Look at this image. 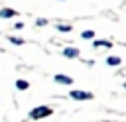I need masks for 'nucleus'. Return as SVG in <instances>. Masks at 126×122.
<instances>
[{
  "mask_svg": "<svg viewBox=\"0 0 126 122\" xmlns=\"http://www.w3.org/2000/svg\"><path fill=\"white\" fill-rule=\"evenodd\" d=\"M106 65H110V67H116V65H120V57H114V55L106 57Z\"/></svg>",
  "mask_w": 126,
  "mask_h": 122,
  "instance_id": "obj_6",
  "label": "nucleus"
},
{
  "mask_svg": "<svg viewBox=\"0 0 126 122\" xmlns=\"http://www.w3.org/2000/svg\"><path fill=\"white\" fill-rule=\"evenodd\" d=\"M12 16H16V10H12V8H2L0 10V18H12Z\"/></svg>",
  "mask_w": 126,
  "mask_h": 122,
  "instance_id": "obj_5",
  "label": "nucleus"
},
{
  "mask_svg": "<svg viewBox=\"0 0 126 122\" xmlns=\"http://www.w3.org/2000/svg\"><path fill=\"white\" fill-rule=\"evenodd\" d=\"M51 108L49 106H35L32 112H30V118H33V120H37V118H45V116H51Z\"/></svg>",
  "mask_w": 126,
  "mask_h": 122,
  "instance_id": "obj_1",
  "label": "nucleus"
},
{
  "mask_svg": "<svg viewBox=\"0 0 126 122\" xmlns=\"http://www.w3.org/2000/svg\"><path fill=\"white\" fill-rule=\"evenodd\" d=\"M10 41H12V43H16V45H22V43H24V39H22V37H14V35H10Z\"/></svg>",
  "mask_w": 126,
  "mask_h": 122,
  "instance_id": "obj_10",
  "label": "nucleus"
},
{
  "mask_svg": "<svg viewBox=\"0 0 126 122\" xmlns=\"http://www.w3.org/2000/svg\"><path fill=\"white\" fill-rule=\"evenodd\" d=\"M28 87H30L28 81H24V79H18V81H16V89H18V91H26Z\"/></svg>",
  "mask_w": 126,
  "mask_h": 122,
  "instance_id": "obj_7",
  "label": "nucleus"
},
{
  "mask_svg": "<svg viewBox=\"0 0 126 122\" xmlns=\"http://www.w3.org/2000/svg\"><path fill=\"white\" fill-rule=\"evenodd\" d=\"M55 81H57L59 85H73V79H71L69 75H63V73H57V75H55Z\"/></svg>",
  "mask_w": 126,
  "mask_h": 122,
  "instance_id": "obj_4",
  "label": "nucleus"
},
{
  "mask_svg": "<svg viewBox=\"0 0 126 122\" xmlns=\"http://www.w3.org/2000/svg\"><path fill=\"white\" fill-rule=\"evenodd\" d=\"M69 96H71L73 100H91V98H93V94L87 92V91H71Z\"/></svg>",
  "mask_w": 126,
  "mask_h": 122,
  "instance_id": "obj_2",
  "label": "nucleus"
},
{
  "mask_svg": "<svg viewBox=\"0 0 126 122\" xmlns=\"http://www.w3.org/2000/svg\"><path fill=\"white\" fill-rule=\"evenodd\" d=\"M47 24V20H43V18H37L35 20V26H45Z\"/></svg>",
  "mask_w": 126,
  "mask_h": 122,
  "instance_id": "obj_12",
  "label": "nucleus"
},
{
  "mask_svg": "<svg viewBox=\"0 0 126 122\" xmlns=\"http://www.w3.org/2000/svg\"><path fill=\"white\" fill-rule=\"evenodd\" d=\"M81 37H83V39H93V37H94V31H91V30H85V31L81 33Z\"/></svg>",
  "mask_w": 126,
  "mask_h": 122,
  "instance_id": "obj_9",
  "label": "nucleus"
},
{
  "mask_svg": "<svg viewBox=\"0 0 126 122\" xmlns=\"http://www.w3.org/2000/svg\"><path fill=\"white\" fill-rule=\"evenodd\" d=\"M57 30H59V31H71V26H65V24H59V26H57Z\"/></svg>",
  "mask_w": 126,
  "mask_h": 122,
  "instance_id": "obj_11",
  "label": "nucleus"
},
{
  "mask_svg": "<svg viewBox=\"0 0 126 122\" xmlns=\"http://www.w3.org/2000/svg\"><path fill=\"white\" fill-rule=\"evenodd\" d=\"M124 89H126V83H124Z\"/></svg>",
  "mask_w": 126,
  "mask_h": 122,
  "instance_id": "obj_13",
  "label": "nucleus"
},
{
  "mask_svg": "<svg viewBox=\"0 0 126 122\" xmlns=\"http://www.w3.org/2000/svg\"><path fill=\"white\" fill-rule=\"evenodd\" d=\"M93 45H94V47H102V45H104V47H110L112 43H110V41H106V39H94V41H93Z\"/></svg>",
  "mask_w": 126,
  "mask_h": 122,
  "instance_id": "obj_8",
  "label": "nucleus"
},
{
  "mask_svg": "<svg viewBox=\"0 0 126 122\" xmlns=\"http://www.w3.org/2000/svg\"><path fill=\"white\" fill-rule=\"evenodd\" d=\"M63 55L69 57V59H77V57L81 55V51H79L77 47H65V49H63Z\"/></svg>",
  "mask_w": 126,
  "mask_h": 122,
  "instance_id": "obj_3",
  "label": "nucleus"
}]
</instances>
